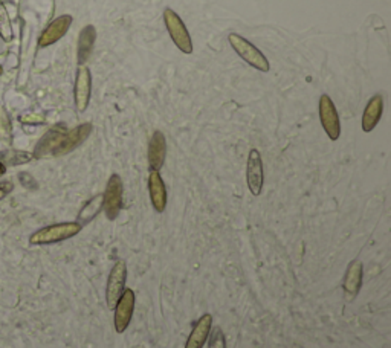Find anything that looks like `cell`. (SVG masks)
Segmentation results:
<instances>
[{
  "instance_id": "cell-13",
  "label": "cell",
  "mask_w": 391,
  "mask_h": 348,
  "mask_svg": "<svg viewBox=\"0 0 391 348\" xmlns=\"http://www.w3.org/2000/svg\"><path fill=\"white\" fill-rule=\"evenodd\" d=\"M384 112V98L383 95L376 94L371 97L364 108V115H362V130L366 133L373 132L376 125L379 124L380 118H383Z\"/></svg>"
},
{
  "instance_id": "cell-5",
  "label": "cell",
  "mask_w": 391,
  "mask_h": 348,
  "mask_svg": "<svg viewBox=\"0 0 391 348\" xmlns=\"http://www.w3.org/2000/svg\"><path fill=\"white\" fill-rule=\"evenodd\" d=\"M318 113L321 125L324 132L330 137V141H338L341 136V121L338 110L329 95H321L318 103Z\"/></svg>"
},
{
  "instance_id": "cell-10",
  "label": "cell",
  "mask_w": 391,
  "mask_h": 348,
  "mask_svg": "<svg viewBox=\"0 0 391 348\" xmlns=\"http://www.w3.org/2000/svg\"><path fill=\"white\" fill-rule=\"evenodd\" d=\"M73 22L72 15L64 14L55 18L49 23V26L46 27V30L42 32V35L39 37V46L40 48H48V46L57 43L59 40H61L66 32L69 31V27Z\"/></svg>"
},
{
  "instance_id": "cell-25",
  "label": "cell",
  "mask_w": 391,
  "mask_h": 348,
  "mask_svg": "<svg viewBox=\"0 0 391 348\" xmlns=\"http://www.w3.org/2000/svg\"><path fill=\"white\" fill-rule=\"evenodd\" d=\"M4 72V68H2V64H0V73H2Z\"/></svg>"
},
{
  "instance_id": "cell-15",
  "label": "cell",
  "mask_w": 391,
  "mask_h": 348,
  "mask_svg": "<svg viewBox=\"0 0 391 348\" xmlns=\"http://www.w3.org/2000/svg\"><path fill=\"white\" fill-rule=\"evenodd\" d=\"M211 327H212V316L210 313L202 315L198 321H196V324L187 339V344H185V348H203L205 342L208 341Z\"/></svg>"
},
{
  "instance_id": "cell-3",
  "label": "cell",
  "mask_w": 391,
  "mask_h": 348,
  "mask_svg": "<svg viewBox=\"0 0 391 348\" xmlns=\"http://www.w3.org/2000/svg\"><path fill=\"white\" fill-rule=\"evenodd\" d=\"M164 22L167 26V31H169L172 42L174 43L176 48H178L184 54H191L193 52V40L191 35L187 30V26L182 22L179 14L173 11L172 8H165L164 11Z\"/></svg>"
},
{
  "instance_id": "cell-2",
  "label": "cell",
  "mask_w": 391,
  "mask_h": 348,
  "mask_svg": "<svg viewBox=\"0 0 391 348\" xmlns=\"http://www.w3.org/2000/svg\"><path fill=\"white\" fill-rule=\"evenodd\" d=\"M83 226L78 222H64L51 225L39 229V231L34 232L30 237L31 244H52V243H60L64 240H69V238L76 237L81 232Z\"/></svg>"
},
{
  "instance_id": "cell-26",
  "label": "cell",
  "mask_w": 391,
  "mask_h": 348,
  "mask_svg": "<svg viewBox=\"0 0 391 348\" xmlns=\"http://www.w3.org/2000/svg\"><path fill=\"white\" fill-rule=\"evenodd\" d=\"M136 348H143V347H136Z\"/></svg>"
},
{
  "instance_id": "cell-7",
  "label": "cell",
  "mask_w": 391,
  "mask_h": 348,
  "mask_svg": "<svg viewBox=\"0 0 391 348\" xmlns=\"http://www.w3.org/2000/svg\"><path fill=\"white\" fill-rule=\"evenodd\" d=\"M135 292L132 289H124L123 295L119 297L118 302L115 304V318H114V324L116 333H124L130 321L133 318V310H135Z\"/></svg>"
},
{
  "instance_id": "cell-18",
  "label": "cell",
  "mask_w": 391,
  "mask_h": 348,
  "mask_svg": "<svg viewBox=\"0 0 391 348\" xmlns=\"http://www.w3.org/2000/svg\"><path fill=\"white\" fill-rule=\"evenodd\" d=\"M97 42V30L94 25H88L81 30L78 37V63L85 64L94 51V46Z\"/></svg>"
},
{
  "instance_id": "cell-17",
  "label": "cell",
  "mask_w": 391,
  "mask_h": 348,
  "mask_svg": "<svg viewBox=\"0 0 391 348\" xmlns=\"http://www.w3.org/2000/svg\"><path fill=\"white\" fill-rule=\"evenodd\" d=\"M362 275H364V266L361 261H351L347 268L346 277L342 281V287L346 290L347 295L356 297L362 286Z\"/></svg>"
},
{
  "instance_id": "cell-23",
  "label": "cell",
  "mask_w": 391,
  "mask_h": 348,
  "mask_svg": "<svg viewBox=\"0 0 391 348\" xmlns=\"http://www.w3.org/2000/svg\"><path fill=\"white\" fill-rule=\"evenodd\" d=\"M14 185H13V182H9V180H5V182H0V200L5 199L9 192L13 191Z\"/></svg>"
},
{
  "instance_id": "cell-20",
  "label": "cell",
  "mask_w": 391,
  "mask_h": 348,
  "mask_svg": "<svg viewBox=\"0 0 391 348\" xmlns=\"http://www.w3.org/2000/svg\"><path fill=\"white\" fill-rule=\"evenodd\" d=\"M0 37L5 42H9L13 39V26L11 22H9L8 13L4 5H0Z\"/></svg>"
},
{
  "instance_id": "cell-6",
  "label": "cell",
  "mask_w": 391,
  "mask_h": 348,
  "mask_svg": "<svg viewBox=\"0 0 391 348\" xmlns=\"http://www.w3.org/2000/svg\"><path fill=\"white\" fill-rule=\"evenodd\" d=\"M126 280H127V264L124 261H116L107 278L106 301L109 309H114L119 297L123 295V292L126 289Z\"/></svg>"
},
{
  "instance_id": "cell-24",
  "label": "cell",
  "mask_w": 391,
  "mask_h": 348,
  "mask_svg": "<svg viewBox=\"0 0 391 348\" xmlns=\"http://www.w3.org/2000/svg\"><path fill=\"white\" fill-rule=\"evenodd\" d=\"M5 171H6V168H5V165H4L2 162H0V176H2V174H5Z\"/></svg>"
},
{
  "instance_id": "cell-8",
  "label": "cell",
  "mask_w": 391,
  "mask_h": 348,
  "mask_svg": "<svg viewBox=\"0 0 391 348\" xmlns=\"http://www.w3.org/2000/svg\"><path fill=\"white\" fill-rule=\"evenodd\" d=\"M246 182L248 188L254 196L262 194L263 182H265V171H263V161L262 154L257 149H253L248 156L246 163Z\"/></svg>"
},
{
  "instance_id": "cell-16",
  "label": "cell",
  "mask_w": 391,
  "mask_h": 348,
  "mask_svg": "<svg viewBox=\"0 0 391 348\" xmlns=\"http://www.w3.org/2000/svg\"><path fill=\"white\" fill-rule=\"evenodd\" d=\"M64 133H66V130H64L63 127L51 128V130L39 141V144H37L35 151H34L35 158H44V156L52 154L54 150L57 149V145L60 144Z\"/></svg>"
},
{
  "instance_id": "cell-9",
  "label": "cell",
  "mask_w": 391,
  "mask_h": 348,
  "mask_svg": "<svg viewBox=\"0 0 391 348\" xmlns=\"http://www.w3.org/2000/svg\"><path fill=\"white\" fill-rule=\"evenodd\" d=\"M92 128H94L92 127V124L86 123V124H81V125L76 127L71 132L64 133L60 144L57 145V149L54 150L52 156H64V154H68L76 149H78V147L90 136Z\"/></svg>"
},
{
  "instance_id": "cell-4",
  "label": "cell",
  "mask_w": 391,
  "mask_h": 348,
  "mask_svg": "<svg viewBox=\"0 0 391 348\" xmlns=\"http://www.w3.org/2000/svg\"><path fill=\"white\" fill-rule=\"evenodd\" d=\"M124 185L119 174H112L107 180L106 191L102 194V209L109 220H115L123 209Z\"/></svg>"
},
{
  "instance_id": "cell-19",
  "label": "cell",
  "mask_w": 391,
  "mask_h": 348,
  "mask_svg": "<svg viewBox=\"0 0 391 348\" xmlns=\"http://www.w3.org/2000/svg\"><path fill=\"white\" fill-rule=\"evenodd\" d=\"M101 209H102V194H98L95 197H92L88 204L81 208L78 214V223L81 226L90 223L92 220L100 214Z\"/></svg>"
},
{
  "instance_id": "cell-21",
  "label": "cell",
  "mask_w": 391,
  "mask_h": 348,
  "mask_svg": "<svg viewBox=\"0 0 391 348\" xmlns=\"http://www.w3.org/2000/svg\"><path fill=\"white\" fill-rule=\"evenodd\" d=\"M208 348H227V339H225V333H223V330L220 327L214 328L212 332L210 333V344Z\"/></svg>"
},
{
  "instance_id": "cell-14",
  "label": "cell",
  "mask_w": 391,
  "mask_h": 348,
  "mask_svg": "<svg viewBox=\"0 0 391 348\" xmlns=\"http://www.w3.org/2000/svg\"><path fill=\"white\" fill-rule=\"evenodd\" d=\"M148 192H150V200L156 213H164L169 197H167V188L160 171H150V176H148Z\"/></svg>"
},
{
  "instance_id": "cell-11",
  "label": "cell",
  "mask_w": 391,
  "mask_h": 348,
  "mask_svg": "<svg viewBox=\"0 0 391 348\" xmlns=\"http://www.w3.org/2000/svg\"><path fill=\"white\" fill-rule=\"evenodd\" d=\"M92 92V75L88 66H80L77 72L76 89H73V97H76V106L78 112H85L90 101Z\"/></svg>"
},
{
  "instance_id": "cell-1",
  "label": "cell",
  "mask_w": 391,
  "mask_h": 348,
  "mask_svg": "<svg viewBox=\"0 0 391 348\" xmlns=\"http://www.w3.org/2000/svg\"><path fill=\"white\" fill-rule=\"evenodd\" d=\"M228 42L239 57L241 60H245V63H248L251 68H254L260 72H269V69H271V64H269V60L265 57V54L260 51L257 46L246 40L245 37L231 32L228 35Z\"/></svg>"
},
{
  "instance_id": "cell-12",
  "label": "cell",
  "mask_w": 391,
  "mask_h": 348,
  "mask_svg": "<svg viewBox=\"0 0 391 348\" xmlns=\"http://www.w3.org/2000/svg\"><path fill=\"white\" fill-rule=\"evenodd\" d=\"M167 156V139L162 132L156 130L152 136L150 142H148V151H147V159H148V167L152 171H160L165 162Z\"/></svg>"
},
{
  "instance_id": "cell-22",
  "label": "cell",
  "mask_w": 391,
  "mask_h": 348,
  "mask_svg": "<svg viewBox=\"0 0 391 348\" xmlns=\"http://www.w3.org/2000/svg\"><path fill=\"white\" fill-rule=\"evenodd\" d=\"M9 133H11V125H9L8 115L4 112L2 108H0V135L6 137V136H9Z\"/></svg>"
}]
</instances>
